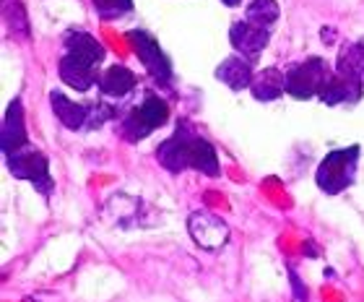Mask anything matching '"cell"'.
Returning a JSON list of instances; mask_svg holds the SVG:
<instances>
[{
    "label": "cell",
    "instance_id": "1",
    "mask_svg": "<svg viewBox=\"0 0 364 302\" xmlns=\"http://www.w3.org/2000/svg\"><path fill=\"white\" fill-rule=\"evenodd\" d=\"M357 167H359V146H343V149L328 151V157L320 162L315 182L318 188L328 196H338L346 188L354 185L357 180Z\"/></svg>",
    "mask_w": 364,
    "mask_h": 302
},
{
    "label": "cell",
    "instance_id": "2",
    "mask_svg": "<svg viewBox=\"0 0 364 302\" xmlns=\"http://www.w3.org/2000/svg\"><path fill=\"white\" fill-rule=\"evenodd\" d=\"M6 165L14 177L31 182L37 188V193H42V196H50L55 190V180L53 175H50V159L37 146L26 144L23 149L14 151L11 157H6Z\"/></svg>",
    "mask_w": 364,
    "mask_h": 302
},
{
    "label": "cell",
    "instance_id": "3",
    "mask_svg": "<svg viewBox=\"0 0 364 302\" xmlns=\"http://www.w3.org/2000/svg\"><path fill=\"white\" fill-rule=\"evenodd\" d=\"M336 68L328 66L323 58H307V61L296 63L287 71V94L294 99H312L320 97L328 81L333 78Z\"/></svg>",
    "mask_w": 364,
    "mask_h": 302
},
{
    "label": "cell",
    "instance_id": "4",
    "mask_svg": "<svg viewBox=\"0 0 364 302\" xmlns=\"http://www.w3.org/2000/svg\"><path fill=\"white\" fill-rule=\"evenodd\" d=\"M169 120V107L167 102L156 94H149V97L141 102L138 107H133L128 115H125V120H122V138L130 141V144H136L141 138L151 136L154 130L164 125Z\"/></svg>",
    "mask_w": 364,
    "mask_h": 302
},
{
    "label": "cell",
    "instance_id": "5",
    "mask_svg": "<svg viewBox=\"0 0 364 302\" xmlns=\"http://www.w3.org/2000/svg\"><path fill=\"white\" fill-rule=\"evenodd\" d=\"M128 42H130V47H133V53L138 55V61L144 63V68L149 71V76H151L154 81L156 83L172 81V63H169V58L164 55L161 45L151 37V34H149V31H144V29L128 31Z\"/></svg>",
    "mask_w": 364,
    "mask_h": 302
},
{
    "label": "cell",
    "instance_id": "6",
    "mask_svg": "<svg viewBox=\"0 0 364 302\" xmlns=\"http://www.w3.org/2000/svg\"><path fill=\"white\" fill-rule=\"evenodd\" d=\"M188 229L190 237L196 240L198 248L203 250H221L229 242V226L224 219H219L216 214L208 212H193L188 217Z\"/></svg>",
    "mask_w": 364,
    "mask_h": 302
},
{
    "label": "cell",
    "instance_id": "7",
    "mask_svg": "<svg viewBox=\"0 0 364 302\" xmlns=\"http://www.w3.org/2000/svg\"><path fill=\"white\" fill-rule=\"evenodd\" d=\"M229 42L237 50V55H242L247 61H255L263 50L271 42V29H263V26H255L250 21H235L232 29H229Z\"/></svg>",
    "mask_w": 364,
    "mask_h": 302
},
{
    "label": "cell",
    "instance_id": "8",
    "mask_svg": "<svg viewBox=\"0 0 364 302\" xmlns=\"http://www.w3.org/2000/svg\"><path fill=\"white\" fill-rule=\"evenodd\" d=\"M156 159L164 170H169L172 175L190 170V130L185 125H177V130L156 149Z\"/></svg>",
    "mask_w": 364,
    "mask_h": 302
},
{
    "label": "cell",
    "instance_id": "9",
    "mask_svg": "<svg viewBox=\"0 0 364 302\" xmlns=\"http://www.w3.org/2000/svg\"><path fill=\"white\" fill-rule=\"evenodd\" d=\"M29 144L26 138V120H23V105L21 99L16 97L6 110V118H3V130H0V146H3V154L11 157L14 151L23 149Z\"/></svg>",
    "mask_w": 364,
    "mask_h": 302
},
{
    "label": "cell",
    "instance_id": "10",
    "mask_svg": "<svg viewBox=\"0 0 364 302\" xmlns=\"http://www.w3.org/2000/svg\"><path fill=\"white\" fill-rule=\"evenodd\" d=\"M216 78H219L224 86H229L232 91H245L252 86V78H255V71H252V61L242 58V55H229L219 63L216 68Z\"/></svg>",
    "mask_w": 364,
    "mask_h": 302
},
{
    "label": "cell",
    "instance_id": "11",
    "mask_svg": "<svg viewBox=\"0 0 364 302\" xmlns=\"http://www.w3.org/2000/svg\"><path fill=\"white\" fill-rule=\"evenodd\" d=\"M364 94V83L357 81V78H349V76L333 73V78L328 81V86L320 94V102L328 107L336 105H357Z\"/></svg>",
    "mask_w": 364,
    "mask_h": 302
},
{
    "label": "cell",
    "instance_id": "12",
    "mask_svg": "<svg viewBox=\"0 0 364 302\" xmlns=\"http://www.w3.org/2000/svg\"><path fill=\"white\" fill-rule=\"evenodd\" d=\"M58 71H60L63 83H68L70 89H76V91H89L99 83L97 66H89V63L78 61V58H73V55H68V53L60 58Z\"/></svg>",
    "mask_w": 364,
    "mask_h": 302
},
{
    "label": "cell",
    "instance_id": "13",
    "mask_svg": "<svg viewBox=\"0 0 364 302\" xmlns=\"http://www.w3.org/2000/svg\"><path fill=\"white\" fill-rule=\"evenodd\" d=\"M63 47H65L68 55L89 63V66H99V63L105 61V47H102V42L97 37H91L89 31L68 29L65 37H63Z\"/></svg>",
    "mask_w": 364,
    "mask_h": 302
},
{
    "label": "cell",
    "instance_id": "14",
    "mask_svg": "<svg viewBox=\"0 0 364 302\" xmlns=\"http://www.w3.org/2000/svg\"><path fill=\"white\" fill-rule=\"evenodd\" d=\"M50 105H53V113L58 115V120H60L65 128H70V130L86 128V123H89V107L78 105V102L68 99L58 89L50 91Z\"/></svg>",
    "mask_w": 364,
    "mask_h": 302
},
{
    "label": "cell",
    "instance_id": "15",
    "mask_svg": "<svg viewBox=\"0 0 364 302\" xmlns=\"http://www.w3.org/2000/svg\"><path fill=\"white\" fill-rule=\"evenodd\" d=\"M136 73L125 66H112V68H107L105 73L99 76V91L109 99H122L128 97L130 91L136 89Z\"/></svg>",
    "mask_w": 364,
    "mask_h": 302
},
{
    "label": "cell",
    "instance_id": "16",
    "mask_svg": "<svg viewBox=\"0 0 364 302\" xmlns=\"http://www.w3.org/2000/svg\"><path fill=\"white\" fill-rule=\"evenodd\" d=\"M284 91H287V71L276 68V66L263 68L252 78L250 94L258 99V102H273V99H279Z\"/></svg>",
    "mask_w": 364,
    "mask_h": 302
},
{
    "label": "cell",
    "instance_id": "17",
    "mask_svg": "<svg viewBox=\"0 0 364 302\" xmlns=\"http://www.w3.org/2000/svg\"><path fill=\"white\" fill-rule=\"evenodd\" d=\"M190 170L216 177L219 175V157L211 141H205L203 136H198L196 130H190Z\"/></svg>",
    "mask_w": 364,
    "mask_h": 302
},
{
    "label": "cell",
    "instance_id": "18",
    "mask_svg": "<svg viewBox=\"0 0 364 302\" xmlns=\"http://www.w3.org/2000/svg\"><path fill=\"white\" fill-rule=\"evenodd\" d=\"M336 73L364 83V42H346L336 58Z\"/></svg>",
    "mask_w": 364,
    "mask_h": 302
},
{
    "label": "cell",
    "instance_id": "19",
    "mask_svg": "<svg viewBox=\"0 0 364 302\" xmlns=\"http://www.w3.org/2000/svg\"><path fill=\"white\" fill-rule=\"evenodd\" d=\"M281 8L276 0H252L247 11H245V21L255 24V26H263V29H271L273 24L279 21Z\"/></svg>",
    "mask_w": 364,
    "mask_h": 302
},
{
    "label": "cell",
    "instance_id": "20",
    "mask_svg": "<svg viewBox=\"0 0 364 302\" xmlns=\"http://www.w3.org/2000/svg\"><path fill=\"white\" fill-rule=\"evenodd\" d=\"M94 3V11H97L99 19L105 21H114V19H122L133 11V0H91Z\"/></svg>",
    "mask_w": 364,
    "mask_h": 302
},
{
    "label": "cell",
    "instance_id": "21",
    "mask_svg": "<svg viewBox=\"0 0 364 302\" xmlns=\"http://www.w3.org/2000/svg\"><path fill=\"white\" fill-rule=\"evenodd\" d=\"M221 3H224V6H229V8H237L242 0H221Z\"/></svg>",
    "mask_w": 364,
    "mask_h": 302
}]
</instances>
